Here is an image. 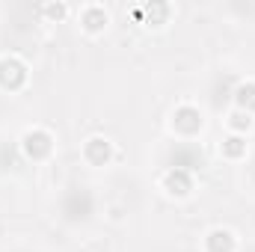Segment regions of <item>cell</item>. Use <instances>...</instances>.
<instances>
[{
	"label": "cell",
	"mask_w": 255,
	"mask_h": 252,
	"mask_svg": "<svg viewBox=\"0 0 255 252\" xmlns=\"http://www.w3.org/2000/svg\"><path fill=\"white\" fill-rule=\"evenodd\" d=\"M63 214L68 217V220H86V217L92 214V196H89V190L74 187L71 193H65Z\"/></svg>",
	"instance_id": "obj_1"
},
{
	"label": "cell",
	"mask_w": 255,
	"mask_h": 252,
	"mask_svg": "<svg viewBox=\"0 0 255 252\" xmlns=\"http://www.w3.org/2000/svg\"><path fill=\"white\" fill-rule=\"evenodd\" d=\"M24 148H27L30 157H45L51 151V136L45 130H33V133L24 136Z\"/></svg>",
	"instance_id": "obj_2"
},
{
	"label": "cell",
	"mask_w": 255,
	"mask_h": 252,
	"mask_svg": "<svg viewBox=\"0 0 255 252\" xmlns=\"http://www.w3.org/2000/svg\"><path fill=\"white\" fill-rule=\"evenodd\" d=\"M24 65L15 63V60H6V63H0V83L3 86H9V89H15V86H21L24 83Z\"/></svg>",
	"instance_id": "obj_3"
},
{
	"label": "cell",
	"mask_w": 255,
	"mask_h": 252,
	"mask_svg": "<svg viewBox=\"0 0 255 252\" xmlns=\"http://www.w3.org/2000/svg\"><path fill=\"white\" fill-rule=\"evenodd\" d=\"M202 163V154L196 151V148H184V145H178L175 151H172V169H193V166H199Z\"/></svg>",
	"instance_id": "obj_4"
},
{
	"label": "cell",
	"mask_w": 255,
	"mask_h": 252,
	"mask_svg": "<svg viewBox=\"0 0 255 252\" xmlns=\"http://www.w3.org/2000/svg\"><path fill=\"white\" fill-rule=\"evenodd\" d=\"M175 127H178L181 133H193V130H199V127H202V116H199V110H193V107H181V110L175 113Z\"/></svg>",
	"instance_id": "obj_5"
},
{
	"label": "cell",
	"mask_w": 255,
	"mask_h": 252,
	"mask_svg": "<svg viewBox=\"0 0 255 252\" xmlns=\"http://www.w3.org/2000/svg\"><path fill=\"white\" fill-rule=\"evenodd\" d=\"M166 187H169V193H175V196H184V193L190 190V178H187V172H184V169H169V175H166Z\"/></svg>",
	"instance_id": "obj_6"
},
{
	"label": "cell",
	"mask_w": 255,
	"mask_h": 252,
	"mask_svg": "<svg viewBox=\"0 0 255 252\" xmlns=\"http://www.w3.org/2000/svg\"><path fill=\"white\" fill-rule=\"evenodd\" d=\"M208 250L211 252H232L235 250V238L229 232H211L208 238Z\"/></svg>",
	"instance_id": "obj_7"
},
{
	"label": "cell",
	"mask_w": 255,
	"mask_h": 252,
	"mask_svg": "<svg viewBox=\"0 0 255 252\" xmlns=\"http://www.w3.org/2000/svg\"><path fill=\"white\" fill-rule=\"evenodd\" d=\"M86 157H89L92 163H104V160L110 157V145H107L104 139H89V142H86Z\"/></svg>",
	"instance_id": "obj_8"
},
{
	"label": "cell",
	"mask_w": 255,
	"mask_h": 252,
	"mask_svg": "<svg viewBox=\"0 0 255 252\" xmlns=\"http://www.w3.org/2000/svg\"><path fill=\"white\" fill-rule=\"evenodd\" d=\"M235 98H238V104H241L247 113L255 110V83H244V86L238 89V95H235Z\"/></svg>",
	"instance_id": "obj_9"
},
{
	"label": "cell",
	"mask_w": 255,
	"mask_h": 252,
	"mask_svg": "<svg viewBox=\"0 0 255 252\" xmlns=\"http://www.w3.org/2000/svg\"><path fill=\"white\" fill-rule=\"evenodd\" d=\"M244 148H247V145H244V139H241V136H232V139H226V145H223V151H226L229 157H241V154H244Z\"/></svg>",
	"instance_id": "obj_10"
},
{
	"label": "cell",
	"mask_w": 255,
	"mask_h": 252,
	"mask_svg": "<svg viewBox=\"0 0 255 252\" xmlns=\"http://www.w3.org/2000/svg\"><path fill=\"white\" fill-rule=\"evenodd\" d=\"M101 24H104V15H101V12H89V15H86V27H89V30H98Z\"/></svg>",
	"instance_id": "obj_11"
},
{
	"label": "cell",
	"mask_w": 255,
	"mask_h": 252,
	"mask_svg": "<svg viewBox=\"0 0 255 252\" xmlns=\"http://www.w3.org/2000/svg\"><path fill=\"white\" fill-rule=\"evenodd\" d=\"M232 125L238 127V130H241V127H250V113H235V116H232Z\"/></svg>",
	"instance_id": "obj_12"
}]
</instances>
